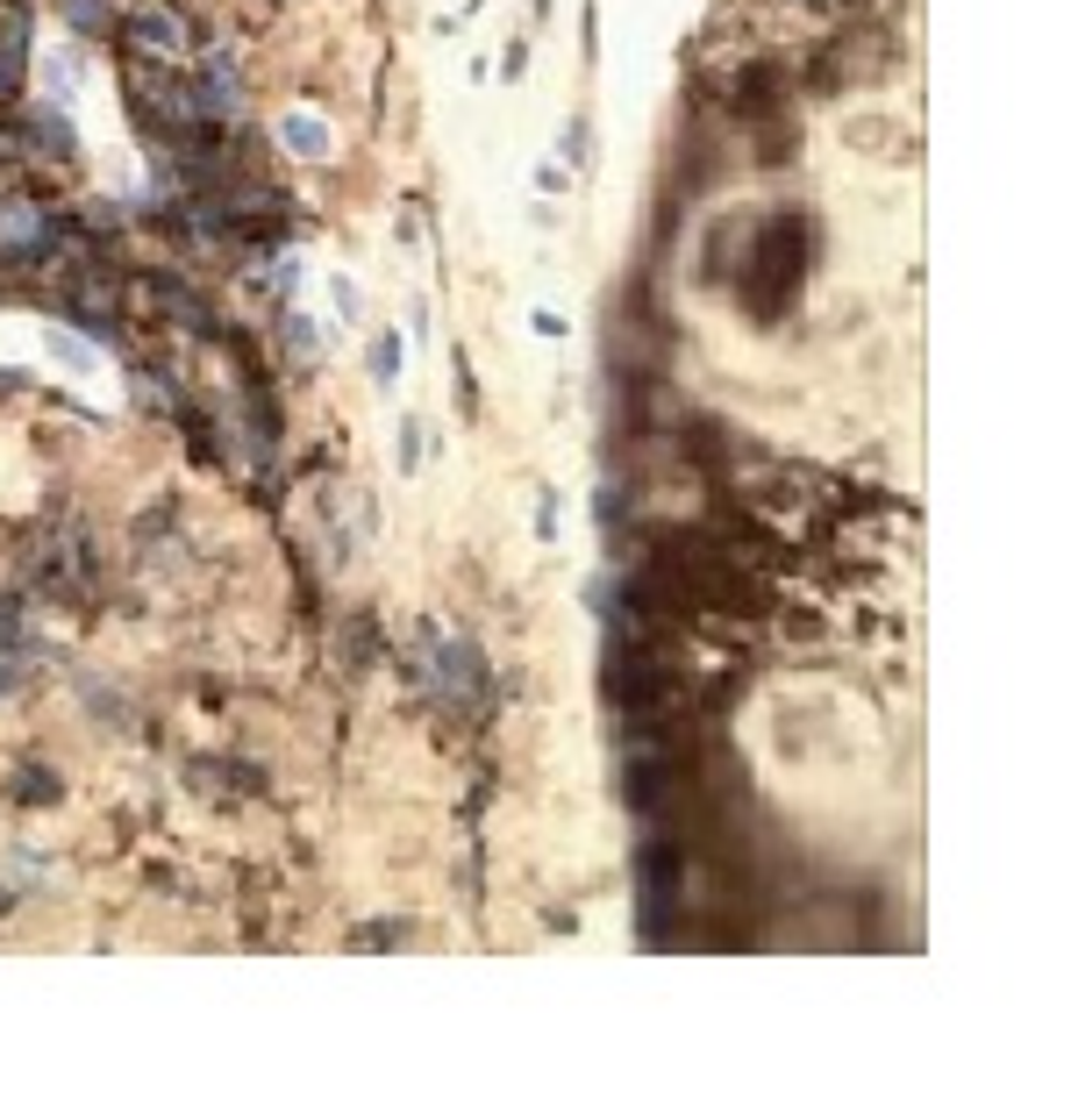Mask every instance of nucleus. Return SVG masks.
<instances>
[{
  "label": "nucleus",
  "mask_w": 1071,
  "mask_h": 1099,
  "mask_svg": "<svg viewBox=\"0 0 1071 1099\" xmlns=\"http://www.w3.org/2000/svg\"><path fill=\"white\" fill-rule=\"evenodd\" d=\"M279 143L293 150V158H308V164H322L329 150H336V129L322 122V115H279Z\"/></svg>",
  "instance_id": "obj_1"
},
{
  "label": "nucleus",
  "mask_w": 1071,
  "mask_h": 1099,
  "mask_svg": "<svg viewBox=\"0 0 1071 1099\" xmlns=\"http://www.w3.org/2000/svg\"><path fill=\"white\" fill-rule=\"evenodd\" d=\"M329 308H336L343 328L365 322V285H351V272H329Z\"/></svg>",
  "instance_id": "obj_2"
}]
</instances>
